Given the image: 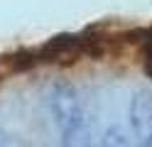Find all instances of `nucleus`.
I'll return each mask as SVG.
<instances>
[{
    "label": "nucleus",
    "instance_id": "f257e3e1",
    "mask_svg": "<svg viewBox=\"0 0 152 147\" xmlns=\"http://www.w3.org/2000/svg\"><path fill=\"white\" fill-rule=\"evenodd\" d=\"M145 74L152 78V29H145Z\"/></svg>",
    "mask_w": 152,
    "mask_h": 147
}]
</instances>
